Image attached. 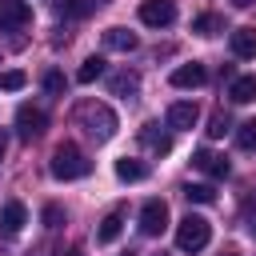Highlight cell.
<instances>
[{"label":"cell","mask_w":256,"mask_h":256,"mask_svg":"<svg viewBox=\"0 0 256 256\" xmlns=\"http://www.w3.org/2000/svg\"><path fill=\"white\" fill-rule=\"evenodd\" d=\"M72 120H76V128H84L96 144H104V140L116 136V112H112L104 100H80V104L72 108Z\"/></svg>","instance_id":"obj_1"},{"label":"cell","mask_w":256,"mask_h":256,"mask_svg":"<svg viewBox=\"0 0 256 256\" xmlns=\"http://www.w3.org/2000/svg\"><path fill=\"white\" fill-rule=\"evenodd\" d=\"M48 168H52V176H56V180H84V176L92 172V160H88L76 144H60V148L52 152Z\"/></svg>","instance_id":"obj_2"},{"label":"cell","mask_w":256,"mask_h":256,"mask_svg":"<svg viewBox=\"0 0 256 256\" xmlns=\"http://www.w3.org/2000/svg\"><path fill=\"white\" fill-rule=\"evenodd\" d=\"M208 240H212V224L204 220V216H184L180 224H176V248L180 252H200V248H208Z\"/></svg>","instance_id":"obj_3"},{"label":"cell","mask_w":256,"mask_h":256,"mask_svg":"<svg viewBox=\"0 0 256 256\" xmlns=\"http://www.w3.org/2000/svg\"><path fill=\"white\" fill-rule=\"evenodd\" d=\"M44 128H48V116L40 108H32V104L16 108V132H20V140H36V136H44Z\"/></svg>","instance_id":"obj_4"},{"label":"cell","mask_w":256,"mask_h":256,"mask_svg":"<svg viewBox=\"0 0 256 256\" xmlns=\"http://www.w3.org/2000/svg\"><path fill=\"white\" fill-rule=\"evenodd\" d=\"M176 20V0H144L140 4V24L148 28H168Z\"/></svg>","instance_id":"obj_5"},{"label":"cell","mask_w":256,"mask_h":256,"mask_svg":"<svg viewBox=\"0 0 256 256\" xmlns=\"http://www.w3.org/2000/svg\"><path fill=\"white\" fill-rule=\"evenodd\" d=\"M24 24H32L28 0H0V32H16Z\"/></svg>","instance_id":"obj_6"},{"label":"cell","mask_w":256,"mask_h":256,"mask_svg":"<svg viewBox=\"0 0 256 256\" xmlns=\"http://www.w3.org/2000/svg\"><path fill=\"white\" fill-rule=\"evenodd\" d=\"M164 228H168V204L164 200H148L140 208V232L144 236H160Z\"/></svg>","instance_id":"obj_7"},{"label":"cell","mask_w":256,"mask_h":256,"mask_svg":"<svg viewBox=\"0 0 256 256\" xmlns=\"http://www.w3.org/2000/svg\"><path fill=\"white\" fill-rule=\"evenodd\" d=\"M168 128H176V132H184V128H192L196 120H200V108L192 104V100H176V104H168Z\"/></svg>","instance_id":"obj_8"},{"label":"cell","mask_w":256,"mask_h":256,"mask_svg":"<svg viewBox=\"0 0 256 256\" xmlns=\"http://www.w3.org/2000/svg\"><path fill=\"white\" fill-rule=\"evenodd\" d=\"M192 164H196L200 172H208L212 180H224V176L232 172V164H228L224 156H216L212 148H196V156H192Z\"/></svg>","instance_id":"obj_9"},{"label":"cell","mask_w":256,"mask_h":256,"mask_svg":"<svg viewBox=\"0 0 256 256\" xmlns=\"http://www.w3.org/2000/svg\"><path fill=\"white\" fill-rule=\"evenodd\" d=\"M168 80H172V88H200V84L208 80V68L192 60V64H180V68H172V76H168Z\"/></svg>","instance_id":"obj_10"},{"label":"cell","mask_w":256,"mask_h":256,"mask_svg":"<svg viewBox=\"0 0 256 256\" xmlns=\"http://www.w3.org/2000/svg\"><path fill=\"white\" fill-rule=\"evenodd\" d=\"M108 92L128 100V96H136V92H140V76H136L132 68H120V72H112V76H108Z\"/></svg>","instance_id":"obj_11"},{"label":"cell","mask_w":256,"mask_h":256,"mask_svg":"<svg viewBox=\"0 0 256 256\" xmlns=\"http://www.w3.org/2000/svg\"><path fill=\"white\" fill-rule=\"evenodd\" d=\"M24 224H28V212H24V204H20V200H8V204L0 208V228H4V236H16Z\"/></svg>","instance_id":"obj_12"},{"label":"cell","mask_w":256,"mask_h":256,"mask_svg":"<svg viewBox=\"0 0 256 256\" xmlns=\"http://www.w3.org/2000/svg\"><path fill=\"white\" fill-rule=\"evenodd\" d=\"M228 48H232L236 60H252L256 56V28H236L228 36Z\"/></svg>","instance_id":"obj_13"},{"label":"cell","mask_w":256,"mask_h":256,"mask_svg":"<svg viewBox=\"0 0 256 256\" xmlns=\"http://www.w3.org/2000/svg\"><path fill=\"white\" fill-rule=\"evenodd\" d=\"M140 140H144V148H152L156 156H168V152H172V136L160 132V124H144V128H140Z\"/></svg>","instance_id":"obj_14"},{"label":"cell","mask_w":256,"mask_h":256,"mask_svg":"<svg viewBox=\"0 0 256 256\" xmlns=\"http://www.w3.org/2000/svg\"><path fill=\"white\" fill-rule=\"evenodd\" d=\"M116 176H120L124 184H136V180L148 176V164L136 160V156H120V160H116Z\"/></svg>","instance_id":"obj_15"},{"label":"cell","mask_w":256,"mask_h":256,"mask_svg":"<svg viewBox=\"0 0 256 256\" xmlns=\"http://www.w3.org/2000/svg\"><path fill=\"white\" fill-rule=\"evenodd\" d=\"M140 40H136V32H128V28H108L104 32V48H112V52H132Z\"/></svg>","instance_id":"obj_16"},{"label":"cell","mask_w":256,"mask_h":256,"mask_svg":"<svg viewBox=\"0 0 256 256\" xmlns=\"http://www.w3.org/2000/svg\"><path fill=\"white\" fill-rule=\"evenodd\" d=\"M120 228H124V212H108L100 220V228H96V244H112L120 236Z\"/></svg>","instance_id":"obj_17"},{"label":"cell","mask_w":256,"mask_h":256,"mask_svg":"<svg viewBox=\"0 0 256 256\" xmlns=\"http://www.w3.org/2000/svg\"><path fill=\"white\" fill-rule=\"evenodd\" d=\"M228 96H232V104H248V100H256V76H236V80L228 84Z\"/></svg>","instance_id":"obj_18"},{"label":"cell","mask_w":256,"mask_h":256,"mask_svg":"<svg viewBox=\"0 0 256 256\" xmlns=\"http://www.w3.org/2000/svg\"><path fill=\"white\" fill-rule=\"evenodd\" d=\"M52 8H56V16H68V20H84V16L96 8V0H56Z\"/></svg>","instance_id":"obj_19"},{"label":"cell","mask_w":256,"mask_h":256,"mask_svg":"<svg viewBox=\"0 0 256 256\" xmlns=\"http://www.w3.org/2000/svg\"><path fill=\"white\" fill-rule=\"evenodd\" d=\"M100 76H104V60H100V56H88V60L76 68V80H80V84H92V80H100Z\"/></svg>","instance_id":"obj_20"},{"label":"cell","mask_w":256,"mask_h":256,"mask_svg":"<svg viewBox=\"0 0 256 256\" xmlns=\"http://www.w3.org/2000/svg\"><path fill=\"white\" fill-rule=\"evenodd\" d=\"M180 192H184V200H192V204H212V200H216V188H212V184H184Z\"/></svg>","instance_id":"obj_21"},{"label":"cell","mask_w":256,"mask_h":256,"mask_svg":"<svg viewBox=\"0 0 256 256\" xmlns=\"http://www.w3.org/2000/svg\"><path fill=\"white\" fill-rule=\"evenodd\" d=\"M224 28V20L216 16V12H204V16H196V24H192V32H200V36H216Z\"/></svg>","instance_id":"obj_22"},{"label":"cell","mask_w":256,"mask_h":256,"mask_svg":"<svg viewBox=\"0 0 256 256\" xmlns=\"http://www.w3.org/2000/svg\"><path fill=\"white\" fill-rule=\"evenodd\" d=\"M236 148H240V152H252V148H256V120H244V124L236 128Z\"/></svg>","instance_id":"obj_23"},{"label":"cell","mask_w":256,"mask_h":256,"mask_svg":"<svg viewBox=\"0 0 256 256\" xmlns=\"http://www.w3.org/2000/svg\"><path fill=\"white\" fill-rule=\"evenodd\" d=\"M64 84H68L64 72H56V68L44 72V92H48V96H64Z\"/></svg>","instance_id":"obj_24"},{"label":"cell","mask_w":256,"mask_h":256,"mask_svg":"<svg viewBox=\"0 0 256 256\" xmlns=\"http://www.w3.org/2000/svg\"><path fill=\"white\" fill-rule=\"evenodd\" d=\"M24 72L20 68H8V72H0V92H16V88H24Z\"/></svg>","instance_id":"obj_25"},{"label":"cell","mask_w":256,"mask_h":256,"mask_svg":"<svg viewBox=\"0 0 256 256\" xmlns=\"http://www.w3.org/2000/svg\"><path fill=\"white\" fill-rule=\"evenodd\" d=\"M228 128H232L228 112H212V120H208V136H212V140H220V136H224Z\"/></svg>","instance_id":"obj_26"},{"label":"cell","mask_w":256,"mask_h":256,"mask_svg":"<svg viewBox=\"0 0 256 256\" xmlns=\"http://www.w3.org/2000/svg\"><path fill=\"white\" fill-rule=\"evenodd\" d=\"M40 220H44V224H48V228H56V224H60V220H64V212H60V208H56V204H44V212H40Z\"/></svg>","instance_id":"obj_27"},{"label":"cell","mask_w":256,"mask_h":256,"mask_svg":"<svg viewBox=\"0 0 256 256\" xmlns=\"http://www.w3.org/2000/svg\"><path fill=\"white\" fill-rule=\"evenodd\" d=\"M4 148H8V132H0V156H4Z\"/></svg>","instance_id":"obj_28"},{"label":"cell","mask_w":256,"mask_h":256,"mask_svg":"<svg viewBox=\"0 0 256 256\" xmlns=\"http://www.w3.org/2000/svg\"><path fill=\"white\" fill-rule=\"evenodd\" d=\"M232 4H236V8H248V4H256V0H232Z\"/></svg>","instance_id":"obj_29"},{"label":"cell","mask_w":256,"mask_h":256,"mask_svg":"<svg viewBox=\"0 0 256 256\" xmlns=\"http://www.w3.org/2000/svg\"><path fill=\"white\" fill-rule=\"evenodd\" d=\"M220 256H240V252H220Z\"/></svg>","instance_id":"obj_30"},{"label":"cell","mask_w":256,"mask_h":256,"mask_svg":"<svg viewBox=\"0 0 256 256\" xmlns=\"http://www.w3.org/2000/svg\"><path fill=\"white\" fill-rule=\"evenodd\" d=\"M72 256H84V252H72Z\"/></svg>","instance_id":"obj_31"},{"label":"cell","mask_w":256,"mask_h":256,"mask_svg":"<svg viewBox=\"0 0 256 256\" xmlns=\"http://www.w3.org/2000/svg\"><path fill=\"white\" fill-rule=\"evenodd\" d=\"M124 256H132V252H124Z\"/></svg>","instance_id":"obj_32"}]
</instances>
